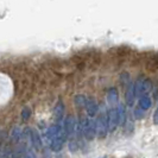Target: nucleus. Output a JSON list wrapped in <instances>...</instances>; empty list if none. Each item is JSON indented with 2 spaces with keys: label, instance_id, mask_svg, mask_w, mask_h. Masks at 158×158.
Returning a JSON list of instances; mask_svg holds the SVG:
<instances>
[{
  "label": "nucleus",
  "instance_id": "obj_12",
  "mask_svg": "<svg viewBox=\"0 0 158 158\" xmlns=\"http://www.w3.org/2000/svg\"><path fill=\"white\" fill-rule=\"evenodd\" d=\"M143 106H144V107H145V108H148V107H149V106H150V102H149V101H148V100H146V99H145V100H144V101H143Z\"/></svg>",
  "mask_w": 158,
  "mask_h": 158
},
{
  "label": "nucleus",
  "instance_id": "obj_13",
  "mask_svg": "<svg viewBox=\"0 0 158 158\" xmlns=\"http://www.w3.org/2000/svg\"><path fill=\"white\" fill-rule=\"evenodd\" d=\"M153 121H155L156 125H158V111H157V113L155 114V120H153Z\"/></svg>",
  "mask_w": 158,
  "mask_h": 158
},
{
  "label": "nucleus",
  "instance_id": "obj_10",
  "mask_svg": "<svg viewBox=\"0 0 158 158\" xmlns=\"http://www.w3.org/2000/svg\"><path fill=\"white\" fill-rule=\"evenodd\" d=\"M61 115H62V110H61V108H56L55 118L57 119V120H60V119H61Z\"/></svg>",
  "mask_w": 158,
  "mask_h": 158
},
{
  "label": "nucleus",
  "instance_id": "obj_2",
  "mask_svg": "<svg viewBox=\"0 0 158 158\" xmlns=\"http://www.w3.org/2000/svg\"><path fill=\"white\" fill-rule=\"evenodd\" d=\"M81 131H82V133H83V137L87 139V140H93L95 137V131L93 125L88 121L87 119L85 120V123H83V125H82V128H81Z\"/></svg>",
  "mask_w": 158,
  "mask_h": 158
},
{
  "label": "nucleus",
  "instance_id": "obj_8",
  "mask_svg": "<svg viewBox=\"0 0 158 158\" xmlns=\"http://www.w3.org/2000/svg\"><path fill=\"white\" fill-rule=\"evenodd\" d=\"M23 158H36V155H35V152L30 149H26L25 151V153H24V157Z\"/></svg>",
  "mask_w": 158,
  "mask_h": 158
},
{
  "label": "nucleus",
  "instance_id": "obj_3",
  "mask_svg": "<svg viewBox=\"0 0 158 158\" xmlns=\"http://www.w3.org/2000/svg\"><path fill=\"white\" fill-rule=\"evenodd\" d=\"M64 133L67 135V138H73L74 137V132H75V123H74V119L71 117H68L65 119V123H64Z\"/></svg>",
  "mask_w": 158,
  "mask_h": 158
},
{
  "label": "nucleus",
  "instance_id": "obj_5",
  "mask_svg": "<svg viewBox=\"0 0 158 158\" xmlns=\"http://www.w3.org/2000/svg\"><path fill=\"white\" fill-rule=\"evenodd\" d=\"M30 140H31L32 146L37 150H40L42 148V139H40V135L36 132V131H32L31 135H30Z\"/></svg>",
  "mask_w": 158,
  "mask_h": 158
},
{
  "label": "nucleus",
  "instance_id": "obj_11",
  "mask_svg": "<svg viewBox=\"0 0 158 158\" xmlns=\"http://www.w3.org/2000/svg\"><path fill=\"white\" fill-rule=\"evenodd\" d=\"M30 117V111L27 110V108H25V111L23 112V118L24 119H27Z\"/></svg>",
  "mask_w": 158,
  "mask_h": 158
},
{
  "label": "nucleus",
  "instance_id": "obj_9",
  "mask_svg": "<svg viewBox=\"0 0 158 158\" xmlns=\"http://www.w3.org/2000/svg\"><path fill=\"white\" fill-rule=\"evenodd\" d=\"M1 158H13L11 152L8 150H2L1 151Z\"/></svg>",
  "mask_w": 158,
  "mask_h": 158
},
{
  "label": "nucleus",
  "instance_id": "obj_7",
  "mask_svg": "<svg viewBox=\"0 0 158 158\" xmlns=\"http://www.w3.org/2000/svg\"><path fill=\"white\" fill-rule=\"evenodd\" d=\"M22 138H23V135H22V130H20L19 127H16V128L13 130L12 135H11V140L13 143H18Z\"/></svg>",
  "mask_w": 158,
  "mask_h": 158
},
{
  "label": "nucleus",
  "instance_id": "obj_6",
  "mask_svg": "<svg viewBox=\"0 0 158 158\" xmlns=\"http://www.w3.org/2000/svg\"><path fill=\"white\" fill-rule=\"evenodd\" d=\"M118 125V120H117V114L113 112L110 114V119H108V130L110 131H114L115 127Z\"/></svg>",
  "mask_w": 158,
  "mask_h": 158
},
{
  "label": "nucleus",
  "instance_id": "obj_1",
  "mask_svg": "<svg viewBox=\"0 0 158 158\" xmlns=\"http://www.w3.org/2000/svg\"><path fill=\"white\" fill-rule=\"evenodd\" d=\"M65 139H67V135H65V133H64V131H63L61 135H56V137H54V138L49 139V140H48V144H49V146H50L51 150L57 152V151L62 150Z\"/></svg>",
  "mask_w": 158,
  "mask_h": 158
},
{
  "label": "nucleus",
  "instance_id": "obj_4",
  "mask_svg": "<svg viewBox=\"0 0 158 158\" xmlns=\"http://www.w3.org/2000/svg\"><path fill=\"white\" fill-rule=\"evenodd\" d=\"M107 125H106V123H105V120L102 118H100L98 121H96V135L98 137L100 138V139H102L106 137L107 135Z\"/></svg>",
  "mask_w": 158,
  "mask_h": 158
}]
</instances>
